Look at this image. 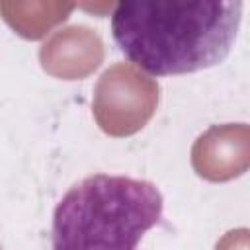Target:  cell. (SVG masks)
<instances>
[{
    "label": "cell",
    "mask_w": 250,
    "mask_h": 250,
    "mask_svg": "<svg viewBox=\"0 0 250 250\" xmlns=\"http://www.w3.org/2000/svg\"><path fill=\"white\" fill-rule=\"evenodd\" d=\"M152 182L94 174L74 184L53 211V250H137L162 217Z\"/></svg>",
    "instance_id": "obj_2"
},
{
    "label": "cell",
    "mask_w": 250,
    "mask_h": 250,
    "mask_svg": "<svg viewBox=\"0 0 250 250\" xmlns=\"http://www.w3.org/2000/svg\"><path fill=\"white\" fill-rule=\"evenodd\" d=\"M240 20V0L119 2L111 33L119 51L145 72L188 74L227 59Z\"/></svg>",
    "instance_id": "obj_1"
}]
</instances>
